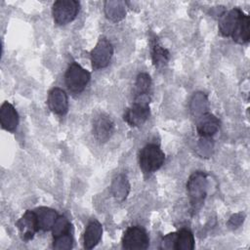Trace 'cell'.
Listing matches in <instances>:
<instances>
[{
  "mask_svg": "<svg viewBox=\"0 0 250 250\" xmlns=\"http://www.w3.org/2000/svg\"><path fill=\"white\" fill-rule=\"evenodd\" d=\"M208 178L202 171L193 172L187 182V191L192 212L201 208L207 195Z\"/></svg>",
  "mask_w": 250,
  "mask_h": 250,
  "instance_id": "obj_1",
  "label": "cell"
},
{
  "mask_svg": "<svg viewBox=\"0 0 250 250\" xmlns=\"http://www.w3.org/2000/svg\"><path fill=\"white\" fill-rule=\"evenodd\" d=\"M164 161L165 153L156 144H147L139 152V165L146 176L159 170Z\"/></svg>",
  "mask_w": 250,
  "mask_h": 250,
  "instance_id": "obj_2",
  "label": "cell"
},
{
  "mask_svg": "<svg viewBox=\"0 0 250 250\" xmlns=\"http://www.w3.org/2000/svg\"><path fill=\"white\" fill-rule=\"evenodd\" d=\"M90 79L91 73L75 62L68 65L64 74L65 85L68 91L73 94L81 93L88 85Z\"/></svg>",
  "mask_w": 250,
  "mask_h": 250,
  "instance_id": "obj_3",
  "label": "cell"
},
{
  "mask_svg": "<svg viewBox=\"0 0 250 250\" xmlns=\"http://www.w3.org/2000/svg\"><path fill=\"white\" fill-rule=\"evenodd\" d=\"M80 3L75 0H58L52 6L54 21L59 25L71 22L78 15Z\"/></svg>",
  "mask_w": 250,
  "mask_h": 250,
  "instance_id": "obj_4",
  "label": "cell"
},
{
  "mask_svg": "<svg viewBox=\"0 0 250 250\" xmlns=\"http://www.w3.org/2000/svg\"><path fill=\"white\" fill-rule=\"evenodd\" d=\"M122 248L128 250H144L149 246V236L141 226L129 227L122 236Z\"/></svg>",
  "mask_w": 250,
  "mask_h": 250,
  "instance_id": "obj_5",
  "label": "cell"
},
{
  "mask_svg": "<svg viewBox=\"0 0 250 250\" xmlns=\"http://www.w3.org/2000/svg\"><path fill=\"white\" fill-rule=\"evenodd\" d=\"M113 56V46L105 37H101L90 52L92 67L95 70L106 67Z\"/></svg>",
  "mask_w": 250,
  "mask_h": 250,
  "instance_id": "obj_6",
  "label": "cell"
},
{
  "mask_svg": "<svg viewBox=\"0 0 250 250\" xmlns=\"http://www.w3.org/2000/svg\"><path fill=\"white\" fill-rule=\"evenodd\" d=\"M149 115V102L134 100L132 105L126 109L123 119L131 127H140L148 119Z\"/></svg>",
  "mask_w": 250,
  "mask_h": 250,
  "instance_id": "obj_7",
  "label": "cell"
},
{
  "mask_svg": "<svg viewBox=\"0 0 250 250\" xmlns=\"http://www.w3.org/2000/svg\"><path fill=\"white\" fill-rule=\"evenodd\" d=\"M115 125L112 119L105 113L98 115L93 122V134L100 143L107 142L113 135Z\"/></svg>",
  "mask_w": 250,
  "mask_h": 250,
  "instance_id": "obj_8",
  "label": "cell"
},
{
  "mask_svg": "<svg viewBox=\"0 0 250 250\" xmlns=\"http://www.w3.org/2000/svg\"><path fill=\"white\" fill-rule=\"evenodd\" d=\"M20 235L23 241L31 240L39 230L34 210H27L16 223Z\"/></svg>",
  "mask_w": 250,
  "mask_h": 250,
  "instance_id": "obj_9",
  "label": "cell"
},
{
  "mask_svg": "<svg viewBox=\"0 0 250 250\" xmlns=\"http://www.w3.org/2000/svg\"><path fill=\"white\" fill-rule=\"evenodd\" d=\"M49 109L58 115H64L68 111V97L64 90L55 87L50 90L47 98Z\"/></svg>",
  "mask_w": 250,
  "mask_h": 250,
  "instance_id": "obj_10",
  "label": "cell"
},
{
  "mask_svg": "<svg viewBox=\"0 0 250 250\" xmlns=\"http://www.w3.org/2000/svg\"><path fill=\"white\" fill-rule=\"evenodd\" d=\"M244 12H242L239 8H233L229 11H226L219 18V32L224 37L231 36L240 17Z\"/></svg>",
  "mask_w": 250,
  "mask_h": 250,
  "instance_id": "obj_11",
  "label": "cell"
},
{
  "mask_svg": "<svg viewBox=\"0 0 250 250\" xmlns=\"http://www.w3.org/2000/svg\"><path fill=\"white\" fill-rule=\"evenodd\" d=\"M220 128V120L209 111L197 118L196 131L200 138H211Z\"/></svg>",
  "mask_w": 250,
  "mask_h": 250,
  "instance_id": "obj_12",
  "label": "cell"
},
{
  "mask_svg": "<svg viewBox=\"0 0 250 250\" xmlns=\"http://www.w3.org/2000/svg\"><path fill=\"white\" fill-rule=\"evenodd\" d=\"M20 122L19 113L12 104L4 102L0 107V124L1 127L9 132H15Z\"/></svg>",
  "mask_w": 250,
  "mask_h": 250,
  "instance_id": "obj_13",
  "label": "cell"
},
{
  "mask_svg": "<svg viewBox=\"0 0 250 250\" xmlns=\"http://www.w3.org/2000/svg\"><path fill=\"white\" fill-rule=\"evenodd\" d=\"M103 235V226L102 224L94 219L90 221L85 229L83 235V245L85 249L94 248L101 240Z\"/></svg>",
  "mask_w": 250,
  "mask_h": 250,
  "instance_id": "obj_14",
  "label": "cell"
},
{
  "mask_svg": "<svg viewBox=\"0 0 250 250\" xmlns=\"http://www.w3.org/2000/svg\"><path fill=\"white\" fill-rule=\"evenodd\" d=\"M150 53L153 65L157 68L165 66L170 59L169 51L162 46L158 38L153 35L150 39Z\"/></svg>",
  "mask_w": 250,
  "mask_h": 250,
  "instance_id": "obj_15",
  "label": "cell"
},
{
  "mask_svg": "<svg viewBox=\"0 0 250 250\" xmlns=\"http://www.w3.org/2000/svg\"><path fill=\"white\" fill-rule=\"evenodd\" d=\"M151 78L146 73H139L135 83V96L134 100L150 102L151 97Z\"/></svg>",
  "mask_w": 250,
  "mask_h": 250,
  "instance_id": "obj_16",
  "label": "cell"
},
{
  "mask_svg": "<svg viewBox=\"0 0 250 250\" xmlns=\"http://www.w3.org/2000/svg\"><path fill=\"white\" fill-rule=\"evenodd\" d=\"M39 230L48 231L52 230L54 224L56 223L59 215L56 210L49 207H38L34 209Z\"/></svg>",
  "mask_w": 250,
  "mask_h": 250,
  "instance_id": "obj_17",
  "label": "cell"
},
{
  "mask_svg": "<svg viewBox=\"0 0 250 250\" xmlns=\"http://www.w3.org/2000/svg\"><path fill=\"white\" fill-rule=\"evenodd\" d=\"M110 191L116 200L124 201L130 192V183L124 174H119L113 178Z\"/></svg>",
  "mask_w": 250,
  "mask_h": 250,
  "instance_id": "obj_18",
  "label": "cell"
},
{
  "mask_svg": "<svg viewBox=\"0 0 250 250\" xmlns=\"http://www.w3.org/2000/svg\"><path fill=\"white\" fill-rule=\"evenodd\" d=\"M249 24H250L249 17L245 13H243L230 36L234 42L241 45L248 43L250 39Z\"/></svg>",
  "mask_w": 250,
  "mask_h": 250,
  "instance_id": "obj_19",
  "label": "cell"
},
{
  "mask_svg": "<svg viewBox=\"0 0 250 250\" xmlns=\"http://www.w3.org/2000/svg\"><path fill=\"white\" fill-rule=\"evenodd\" d=\"M126 3L123 1H105L104 4L106 18L114 22L123 20L126 16Z\"/></svg>",
  "mask_w": 250,
  "mask_h": 250,
  "instance_id": "obj_20",
  "label": "cell"
},
{
  "mask_svg": "<svg viewBox=\"0 0 250 250\" xmlns=\"http://www.w3.org/2000/svg\"><path fill=\"white\" fill-rule=\"evenodd\" d=\"M208 109H209V102L206 95H204L201 92L194 93L190 101L191 114L194 115L196 118H198L202 114L208 112Z\"/></svg>",
  "mask_w": 250,
  "mask_h": 250,
  "instance_id": "obj_21",
  "label": "cell"
},
{
  "mask_svg": "<svg viewBox=\"0 0 250 250\" xmlns=\"http://www.w3.org/2000/svg\"><path fill=\"white\" fill-rule=\"evenodd\" d=\"M194 248L193 233L188 229H181L177 231L176 250H192Z\"/></svg>",
  "mask_w": 250,
  "mask_h": 250,
  "instance_id": "obj_22",
  "label": "cell"
},
{
  "mask_svg": "<svg viewBox=\"0 0 250 250\" xmlns=\"http://www.w3.org/2000/svg\"><path fill=\"white\" fill-rule=\"evenodd\" d=\"M72 231V226L68 219L65 216H59L56 223L54 224L52 228V232H53V237L65 234L68 232Z\"/></svg>",
  "mask_w": 250,
  "mask_h": 250,
  "instance_id": "obj_23",
  "label": "cell"
},
{
  "mask_svg": "<svg viewBox=\"0 0 250 250\" xmlns=\"http://www.w3.org/2000/svg\"><path fill=\"white\" fill-rule=\"evenodd\" d=\"M53 238H54L53 248L58 250H69L72 248V244H73L72 231L53 237Z\"/></svg>",
  "mask_w": 250,
  "mask_h": 250,
  "instance_id": "obj_24",
  "label": "cell"
},
{
  "mask_svg": "<svg viewBox=\"0 0 250 250\" xmlns=\"http://www.w3.org/2000/svg\"><path fill=\"white\" fill-rule=\"evenodd\" d=\"M176 238H177V231L176 232H170L167 235H165L161 240L160 249H168V250L175 249Z\"/></svg>",
  "mask_w": 250,
  "mask_h": 250,
  "instance_id": "obj_25",
  "label": "cell"
},
{
  "mask_svg": "<svg viewBox=\"0 0 250 250\" xmlns=\"http://www.w3.org/2000/svg\"><path fill=\"white\" fill-rule=\"evenodd\" d=\"M244 218H245V215L243 213H236V214L232 215L228 221L229 228L233 229L240 227L242 225V223L244 222Z\"/></svg>",
  "mask_w": 250,
  "mask_h": 250,
  "instance_id": "obj_26",
  "label": "cell"
}]
</instances>
